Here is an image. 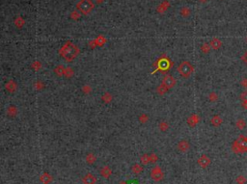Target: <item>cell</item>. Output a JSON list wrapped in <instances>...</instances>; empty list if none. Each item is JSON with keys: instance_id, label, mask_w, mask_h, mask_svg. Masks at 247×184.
<instances>
[{"instance_id": "cell-5", "label": "cell", "mask_w": 247, "mask_h": 184, "mask_svg": "<svg viewBox=\"0 0 247 184\" xmlns=\"http://www.w3.org/2000/svg\"><path fill=\"white\" fill-rule=\"evenodd\" d=\"M94 5L90 1V0H81L77 4V8L81 11L83 14H88V13L93 9Z\"/></svg>"}, {"instance_id": "cell-16", "label": "cell", "mask_w": 247, "mask_h": 184, "mask_svg": "<svg viewBox=\"0 0 247 184\" xmlns=\"http://www.w3.org/2000/svg\"><path fill=\"white\" fill-rule=\"evenodd\" d=\"M86 161H87L88 164H93V163H95V161H96V157L93 155L92 153H89L87 155V157H86Z\"/></svg>"}, {"instance_id": "cell-8", "label": "cell", "mask_w": 247, "mask_h": 184, "mask_svg": "<svg viewBox=\"0 0 247 184\" xmlns=\"http://www.w3.org/2000/svg\"><path fill=\"white\" fill-rule=\"evenodd\" d=\"M198 164L200 166H201L202 168H206L208 167L210 164V159L209 158L208 156L206 155H202L201 157H200L199 158V160H198Z\"/></svg>"}, {"instance_id": "cell-21", "label": "cell", "mask_w": 247, "mask_h": 184, "mask_svg": "<svg viewBox=\"0 0 247 184\" xmlns=\"http://www.w3.org/2000/svg\"><path fill=\"white\" fill-rule=\"evenodd\" d=\"M246 43H247V37H246Z\"/></svg>"}, {"instance_id": "cell-12", "label": "cell", "mask_w": 247, "mask_h": 184, "mask_svg": "<svg viewBox=\"0 0 247 184\" xmlns=\"http://www.w3.org/2000/svg\"><path fill=\"white\" fill-rule=\"evenodd\" d=\"M221 45H222V43L220 42L218 39H216V38H214L213 39V40L210 42V47L213 48V49H215V50H217V49H219L220 47H221Z\"/></svg>"}, {"instance_id": "cell-4", "label": "cell", "mask_w": 247, "mask_h": 184, "mask_svg": "<svg viewBox=\"0 0 247 184\" xmlns=\"http://www.w3.org/2000/svg\"><path fill=\"white\" fill-rule=\"evenodd\" d=\"M151 177L152 180H155L156 182L158 181H161L163 178H164V174L162 172L161 168L159 166H155L152 169V172H151Z\"/></svg>"}, {"instance_id": "cell-3", "label": "cell", "mask_w": 247, "mask_h": 184, "mask_svg": "<svg viewBox=\"0 0 247 184\" xmlns=\"http://www.w3.org/2000/svg\"><path fill=\"white\" fill-rule=\"evenodd\" d=\"M179 74L184 78H188L194 71V67L188 62V61H183L179 66L178 69Z\"/></svg>"}, {"instance_id": "cell-17", "label": "cell", "mask_w": 247, "mask_h": 184, "mask_svg": "<svg viewBox=\"0 0 247 184\" xmlns=\"http://www.w3.org/2000/svg\"><path fill=\"white\" fill-rule=\"evenodd\" d=\"M141 162H142V164H144V165H146V164H148L149 162H151V160H150V156H149V155H147V154L143 155V156L141 157Z\"/></svg>"}, {"instance_id": "cell-2", "label": "cell", "mask_w": 247, "mask_h": 184, "mask_svg": "<svg viewBox=\"0 0 247 184\" xmlns=\"http://www.w3.org/2000/svg\"><path fill=\"white\" fill-rule=\"evenodd\" d=\"M232 149L236 153H242L247 152V136L239 135L237 139L233 141Z\"/></svg>"}, {"instance_id": "cell-1", "label": "cell", "mask_w": 247, "mask_h": 184, "mask_svg": "<svg viewBox=\"0 0 247 184\" xmlns=\"http://www.w3.org/2000/svg\"><path fill=\"white\" fill-rule=\"evenodd\" d=\"M60 53H61V56L65 60L71 61L78 55V48L71 43H68L61 48Z\"/></svg>"}, {"instance_id": "cell-10", "label": "cell", "mask_w": 247, "mask_h": 184, "mask_svg": "<svg viewBox=\"0 0 247 184\" xmlns=\"http://www.w3.org/2000/svg\"><path fill=\"white\" fill-rule=\"evenodd\" d=\"M240 100H241V101H242V103H241L242 107L247 110V89L240 94Z\"/></svg>"}, {"instance_id": "cell-11", "label": "cell", "mask_w": 247, "mask_h": 184, "mask_svg": "<svg viewBox=\"0 0 247 184\" xmlns=\"http://www.w3.org/2000/svg\"><path fill=\"white\" fill-rule=\"evenodd\" d=\"M222 122H223L222 119H221V118H220L218 115H216V116L213 117L212 119H211V121H210V122H211L212 126H216V127L219 126H221Z\"/></svg>"}, {"instance_id": "cell-15", "label": "cell", "mask_w": 247, "mask_h": 184, "mask_svg": "<svg viewBox=\"0 0 247 184\" xmlns=\"http://www.w3.org/2000/svg\"><path fill=\"white\" fill-rule=\"evenodd\" d=\"M131 170H132V172L134 174H136V175L143 172V168H142V166H140L139 164H135V165H133Z\"/></svg>"}, {"instance_id": "cell-7", "label": "cell", "mask_w": 247, "mask_h": 184, "mask_svg": "<svg viewBox=\"0 0 247 184\" xmlns=\"http://www.w3.org/2000/svg\"><path fill=\"white\" fill-rule=\"evenodd\" d=\"M82 182H83V184H96L97 183V177L93 174H87L83 176Z\"/></svg>"}, {"instance_id": "cell-13", "label": "cell", "mask_w": 247, "mask_h": 184, "mask_svg": "<svg viewBox=\"0 0 247 184\" xmlns=\"http://www.w3.org/2000/svg\"><path fill=\"white\" fill-rule=\"evenodd\" d=\"M178 148L183 152H186V150L189 148V144L186 141H182V142H179V144L178 145Z\"/></svg>"}, {"instance_id": "cell-19", "label": "cell", "mask_w": 247, "mask_h": 184, "mask_svg": "<svg viewBox=\"0 0 247 184\" xmlns=\"http://www.w3.org/2000/svg\"><path fill=\"white\" fill-rule=\"evenodd\" d=\"M240 84H241L242 87L247 88V78H243V79L241 80V82H240Z\"/></svg>"}, {"instance_id": "cell-9", "label": "cell", "mask_w": 247, "mask_h": 184, "mask_svg": "<svg viewBox=\"0 0 247 184\" xmlns=\"http://www.w3.org/2000/svg\"><path fill=\"white\" fill-rule=\"evenodd\" d=\"M111 173H112V171L108 166H104L101 171H99V174H101L104 178H108L111 175Z\"/></svg>"}, {"instance_id": "cell-14", "label": "cell", "mask_w": 247, "mask_h": 184, "mask_svg": "<svg viewBox=\"0 0 247 184\" xmlns=\"http://www.w3.org/2000/svg\"><path fill=\"white\" fill-rule=\"evenodd\" d=\"M236 126H237L238 129L242 130V129H244V128L246 127V122H245L244 120L239 119V120H237V121L236 122Z\"/></svg>"}, {"instance_id": "cell-6", "label": "cell", "mask_w": 247, "mask_h": 184, "mask_svg": "<svg viewBox=\"0 0 247 184\" xmlns=\"http://www.w3.org/2000/svg\"><path fill=\"white\" fill-rule=\"evenodd\" d=\"M162 84H163V86H165L167 89H171L175 86L176 80L174 79V77H173L172 75H166L163 78Z\"/></svg>"}, {"instance_id": "cell-18", "label": "cell", "mask_w": 247, "mask_h": 184, "mask_svg": "<svg viewBox=\"0 0 247 184\" xmlns=\"http://www.w3.org/2000/svg\"><path fill=\"white\" fill-rule=\"evenodd\" d=\"M241 61H242V62H243V63H244V64L247 66V50L244 52V54L241 56Z\"/></svg>"}, {"instance_id": "cell-20", "label": "cell", "mask_w": 247, "mask_h": 184, "mask_svg": "<svg viewBox=\"0 0 247 184\" xmlns=\"http://www.w3.org/2000/svg\"><path fill=\"white\" fill-rule=\"evenodd\" d=\"M119 184H126V183H125V181H121V182H120Z\"/></svg>"}]
</instances>
